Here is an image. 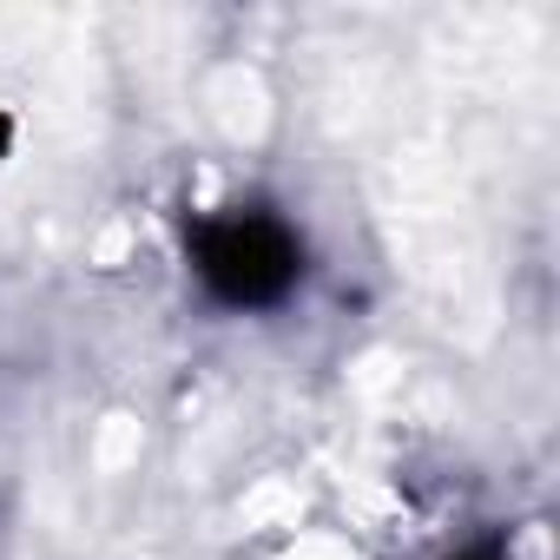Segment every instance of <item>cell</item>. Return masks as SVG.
<instances>
[{"label":"cell","mask_w":560,"mask_h":560,"mask_svg":"<svg viewBox=\"0 0 560 560\" xmlns=\"http://www.w3.org/2000/svg\"><path fill=\"white\" fill-rule=\"evenodd\" d=\"M455 560H514V553H508V540H501V534H481V540H468Z\"/></svg>","instance_id":"7a4b0ae2"},{"label":"cell","mask_w":560,"mask_h":560,"mask_svg":"<svg viewBox=\"0 0 560 560\" xmlns=\"http://www.w3.org/2000/svg\"><path fill=\"white\" fill-rule=\"evenodd\" d=\"M185 257L198 291L218 311H277L304 291V270H311L304 231L264 198L198 211L185 224Z\"/></svg>","instance_id":"6da1fadb"},{"label":"cell","mask_w":560,"mask_h":560,"mask_svg":"<svg viewBox=\"0 0 560 560\" xmlns=\"http://www.w3.org/2000/svg\"><path fill=\"white\" fill-rule=\"evenodd\" d=\"M0 145H8V119H0Z\"/></svg>","instance_id":"3957f363"}]
</instances>
